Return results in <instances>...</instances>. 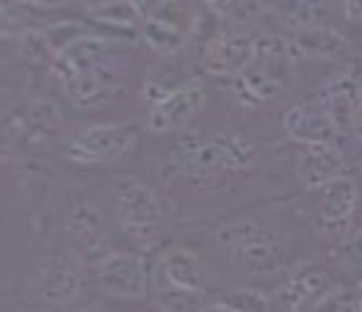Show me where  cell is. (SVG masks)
I'll return each instance as SVG.
<instances>
[{
  "label": "cell",
  "mask_w": 362,
  "mask_h": 312,
  "mask_svg": "<svg viewBox=\"0 0 362 312\" xmlns=\"http://www.w3.org/2000/svg\"><path fill=\"white\" fill-rule=\"evenodd\" d=\"M310 312H362L360 287H332Z\"/></svg>",
  "instance_id": "21"
},
{
  "label": "cell",
  "mask_w": 362,
  "mask_h": 312,
  "mask_svg": "<svg viewBox=\"0 0 362 312\" xmlns=\"http://www.w3.org/2000/svg\"><path fill=\"white\" fill-rule=\"evenodd\" d=\"M199 312H238V310H233L230 304H224L221 299H216V301H205Z\"/></svg>",
  "instance_id": "24"
},
{
  "label": "cell",
  "mask_w": 362,
  "mask_h": 312,
  "mask_svg": "<svg viewBox=\"0 0 362 312\" xmlns=\"http://www.w3.org/2000/svg\"><path fill=\"white\" fill-rule=\"evenodd\" d=\"M213 241L233 257V263L255 277H266L288 268L285 238L257 219H238L216 227Z\"/></svg>",
  "instance_id": "2"
},
{
  "label": "cell",
  "mask_w": 362,
  "mask_h": 312,
  "mask_svg": "<svg viewBox=\"0 0 362 312\" xmlns=\"http://www.w3.org/2000/svg\"><path fill=\"white\" fill-rule=\"evenodd\" d=\"M133 3H136V6H139V11L144 14V20H147V17H155V14H158V8L163 6V0H133Z\"/></svg>",
  "instance_id": "22"
},
{
  "label": "cell",
  "mask_w": 362,
  "mask_h": 312,
  "mask_svg": "<svg viewBox=\"0 0 362 312\" xmlns=\"http://www.w3.org/2000/svg\"><path fill=\"white\" fill-rule=\"evenodd\" d=\"M194 78H185L180 75L175 66H163V69H152L150 75L144 78V86H141V100L147 102V108L160 105L163 100H169L175 92H180L182 86H188Z\"/></svg>",
  "instance_id": "17"
},
{
  "label": "cell",
  "mask_w": 362,
  "mask_h": 312,
  "mask_svg": "<svg viewBox=\"0 0 362 312\" xmlns=\"http://www.w3.org/2000/svg\"><path fill=\"white\" fill-rule=\"evenodd\" d=\"M299 210L324 241H329L334 246L349 244V238L354 235L351 219L357 210V186L351 177L340 174L321 186L307 188L299 202Z\"/></svg>",
  "instance_id": "3"
},
{
  "label": "cell",
  "mask_w": 362,
  "mask_h": 312,
  "mask_svg": "<svg viewBox=\"0 0 362 312\" xmlns=\"http://www.w3.org/2000/svg\"><path fill=\"white\" fill-rule=\"evenodd\" d=\"M89 17L94 23L114 28V31H136L139 23H144V14L139 11V6L133 0H108L100 3L97 8H91Z\"/></svg>",
  "instance_id": "16"
},
{
  "label": "cell",
  "mask_w": 362,
  "mask_h": 312,
  "mask_svg": "<svg viewBox=\"0 0 362 312\" xmlns=\"http://www.w3.org/2000/svg\"><path fill=\"white\" fill-rule=\"evenodd\" d=\"M346 17L351 23H362V0H346Z\"/></svg>",
  "instance_id": "23"
},
{
  "label": "cell",
  "mask_w": 362,
  "mask_h": 312,
  "mask_svg": "<svg viewBox=\"0 0 362 312\" xmlns=\"http://www.w3.org/2000/svg\"><path fill=\"white\" fill-rule=\"evenodd\" d=\"M296 169H299L307 188H313L340 177L346 172V160H343V152L334 147V141H329V144H304L299 155H296Z\"/></svg>",
  "instance_id": "14"
},
{
  "label": "cell",
  "mask_w": 362,
  "mask_h": 312,
  "mask_svg": "<svg viewBox=\"0 0 362 312\" xmlns=\"http://www.w3.org/2000/svg\"><path fill=\"white\" fill-rule=\"evenodd\" d=\"M257 160V147L243 133H211V136H182L172 144L160 174L182 180H205L216 174L243 172Z\"/></svg>",
  "instance_id": "1"
},
{
  "label": "cell",
  "mask_w": 362,
  "mask_h": 312,
  "mask_svg": "<svg viewBox=\"0 0 362 312\" xmlns=\"http://www.w3.org/2000/svg\"><path fill=\"white\" fill-rule=\"evenodd\" d=\"M208 287V265L188 246L166 249L152 268V290H188L205 293Z\"/></svg>",
  "instance_id": "8"
},
{
  "label": "cell",
  "mask_w": 362,
  "mask_h": 312,
  "mask_svg": "<svg viewBox=\"0 0 362 312\" xmlns=\"http://www.w3.org/2000/svg\"><path fill=\"white\" fill-rule=\"evenodd\" d=\"M64 232L72 251L83 260V263H97L111 246H105V227H103V216L97 213V208L89 202H75L66 213L64 221Z\"/></svg>",
  "instance_id": "10"
},
{
  "label": "cell",
  "mask_w": 362,
  "mask_h": 312,
  "mask_svg": "<svg viewBox=\"0 0 362 312\" xmlns=\"http://www.w3.org/2000/svg\"><path fill=\"white\" fill-rule=\"evenodd\" d=\"M357 136L362 138V100H360V108H357V114H354V127H351Z\"/></svg>",
  "instance_id": "25"
},
{
  "label": "cell",
  "mask_w": 362,
  "mask_h": 312,
  "mask_svg": "<svg viewBox=\"0 0 362 312\" xmlns=\"http://www.w3.org/2000/svg\"><path fill=\"white\" fill-rule=\"evenodd\" d=\"M252 61H255V42L252 39L216 36L205 50L202 66L213 75H221V78H238L252 66Z\"/></svg>",
  "instance_id": "13"
},
{
  "label": "cell",
  "mask_w": 362,
  "mask_h": 312,
  "mask_svg": "<svg viewBox=\"0 0 362 312\" xmlns=\"http://www.w3.org/2000/svg\"><path fill=\"white\" fill-rule=\"evenodd\" d=\"M86 312H105L103 307H91V310H86Z\"/></svg>",
  "instance_id": "26"
},
{
  "label": "cell",
  "mask_w": 362,
  "mask_h": 312,
  "mask_svg": "<svg viewBox=\"0 0 362 312\" xmlns=\"http://www.w3.org/2000/svg\"><path fill=\"white\" fill-rule=\"evenodd\" d=\"M30 290L50 307H66L83 293V271L66 257H47L45 263H39Z\"/></svg>",
  "instance_id": "9"
},
{
  "label": "cell",
  "mask_w": 362,
  "mask_h": 312,
  "mask_svg": "<svg viewBox=\"0 0 362 312\" xmlns=\"http://www.w3.org/2000/svg\"><path fill=\"white\" fill-rule=\"evenodd\" d=\"M360 166H362V155H360Z\"/></svg>",
  "instance_id": "27"
},
{
  "label": "cell",
  "mask_w": 362,
  "mask_h": 312,
  "mask_svg": "<svg viewBox=\"0 0 362 312\" xmlns=\"http://www.w3.org/2000/svg\"><path fill=\"white\" fill-rule=\"evenodd\" d=\"M139 133V122H103L81 127L64 138V157L78 166H105L133 150Z\"/></svg>",
  "instance_id": "5"
},
{
  "label": "cell",
  "mask_w": 362,
  "mask_h": 312,
  "mask_svg": "<svg viewBox=\"0 0 362 312\" xmlns=\"http://www.w3.org/2000/svg\"><path fill=\"white\" fill-rule=\"evenodd\" d=\"M221 301L230 304L233 310H238V312H272L274 310V299L269 293L257 290V287H235V290L224 293Z\"/></svg>",
  "instance_id": "20"
},
{
  "label": "cell",
  "mask_w": 362,
  "mask_h": 312,
  "mask_svg": "<svg viewBox=\"0 0 362 312\" xmlns=\"http://www.w3.org/2000/svg\"><path fill=\"white\" fill-rule=\"evenodd\" d=\"M334 287L332 271L321 263H304L288 274L274 293V307L279 312H310Z\"/></svg>",
  "instance_id": "7"
},
{
  "label": "cell",
  "mask_w": 362,
  "mask_h": 312,
  "mask_svg": "<svg viewBox=\"0 0 362 312\" xmlns=\"http://www.w3.org/2000/svg\"><path fill=\"white\" fill-rule=\"evenodd\" d=\"M141 39L147 42V47L152 53L175 56L182 47V42H185V31L172 25V23H166V20H160V17H150V20L141 23Z\"/></svg>",
  "instance_id": "18"
},
{
  "label": "cell",
  "mask_w": 362,
  "mask_h": 312,
  "mask_svg": "<svg viewBox=\"0 0 362 312\" xmlns=\"http://www.w3.org/2000/svg\"><path fill=\"white\" fill-rule=\"evenodd\" d=\"M293 42L299 44V50H302L304 56H315V59H334L346 47V39L337 31H332V28H327V25L324 28L296 33Z\"/></svg>",
  "instance_id": "19"
},
{
  "label": "cell",
  "mask_w": 362,
  "mask_h": 312,
  "mask_svg": "<svg viewBox=\"0 0 362 312\" xmlns=\"http://www.w3.org/2000/svg\"><path fill=\"white\" fill-rule=\"evenodd\" d=\"M208 92L199 80H191L188 86H182L180 92H175L169 100H163L160 105L150 108L147 114V130L155 136H169L175 130H182L205 105Z\"/></svg>",
  "instance_id": "12"
},
{
  "label": "cell",
  "mask_w": 362,
  "mask_h": 312,
  "mask_svg": "<svg viewBox=\"0 0 362 312\" xmlns=\"http://www.w3.org/2000/svg\"><path fill=\"white\" fill-rule=\"evenodd\" d=\"M89 268L94 287L111 299H144L152 293L150 260L141 251L111 249Z\"/></svg>",
  "instance_id": "6"
},
{
  "label": "cell",
  "mask_w": 362,
  "mask_h": 312,
  "mask_svg": "<svg viewBox=\"0 0 362 312\" xmlns=\"http://www.w3.org/2000/svg\"><path fill=\"white\" fill-rule=\"evenodd\" d=\"M282 127L302 147L304 144H329L340 133L321 94L315 100H307V102L288 108L285 116H282Z\"/></svg>",
  "instance_id": "11"
},
{
  "label": "cell",
  "mask_w": 362,
  "mask_h": 312,
  "mask_svg": "<svg viewBox=\"0 0 362 312\" xmlns=\"http://www.w3.org/2000/svg\"><path fill=\"white\" fill-rule=\"evenodd\" d=\"M114 213L119 229L139 246H152L163 229V202L155 188L136 177H119L114 186Z\"/></svg>",
  "instance_id": "4"
},
{
  "label": "cell",
  "mask_w": 362,
  "mask_h": 312,
  "mask_svg": "<svg viewBox=\"0 0 362 312\" xmlns=\"http://www.w3.org/2000/svg\"><path fill=\"white\" fill-rule=\"evenodd\" d=\"M279 14L291 28L302 33L313 31V28H324L329 8L324 6V0H282Z\"/></svg>",
  "instance_id": "15"
}]
</instances>
